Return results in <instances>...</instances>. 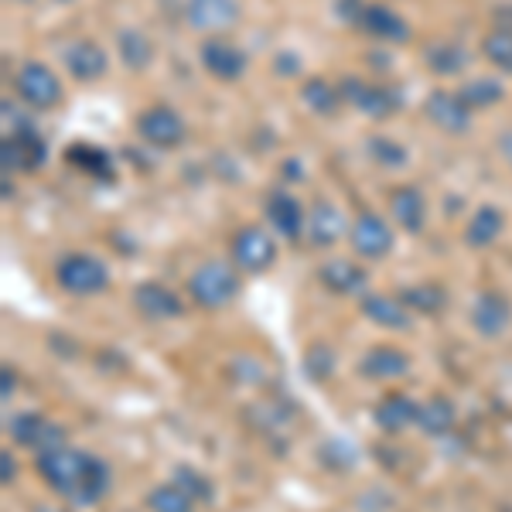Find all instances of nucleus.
<instances>
[{"label":"nucleus","mask_w":512,"mask_h":512,"mask_svg":"<svg viewBox=\"0 0 512 512\" xmlns=\"http://www.w3.org/2000/svg\"><path fill=\"white\" fill-rule=\"evenodd\" d=\"M38 475L59 499L69 502L72 509H89L106 499L113 485V472L103 458L96 454L72 448V444H59L52 451H41L35 458Z\"/></svg>","instance_id":"f257e3e1"},{"label":"nucleus","mask_w":512,"mask_h":512,"mask_svg":"<svg viewBox=\"0 0 512 512\" xmlns=\"http://www.w3.org/2000/svg\"><path fill=\"white\" fill-rule=\"evenodd\" d=\"M188 294H192V301L205 311L226 308L239 294V277L229 263L205 260V263H198L192 270V277H188Z\"/></svg>","instance_id":"f03ea898"},{"label":"nucleus","mask_w":512,"mask_h":512,"mask_svg":"<svg viewBox=\"0 0 512 512\" xmlns=\"http://www.w3.org/2000/svg\"><path fill=\"white\" fill-rule=\"evenodd\" d=\"M55 280H59V287L65 294L93 297L110 287V270H106V263L93 253H65L62 260L55 263Z\"/></svg>","instance_id":"7ed1b4c3"},{"label":"nucleus","mask_w":512,"mask_h":512,"mask_svg":"<svg viewBox=\"0 0 512 512\" xmlns=\"http://www.w3.org/2000/svg\"><path fill=\"white\" fill-rule=\"evenodd\" d=\"M14 93H18L21 103H28L31 110L45 113L62 103V79L55 76L45 62H24L21 69L14 72Z\"/></svg>","instance_id":"20e7f679"},{"label":"nucleus","mask_w":512,"mask_h":512,"mask_svg":"<svg viewBox=\"0 0 512 512\" xmlns=\"http://www.w3.org/2000/svg\"><path fill=\"white\" fill-rule=\"evenodd\" d=\"M338 89H342V99L349 106L362 113V117L369 120H386L390 113H396L403 106V96L400 89L393 86H376V82H366L359 76H345L338 82Z\"/></svg>","instance_id":"39448f33"},{"label":"nucleus","mask_w":512,"mask_h":512,"mask_svg":"<svg viewBox=\"0 0 512 512\" xmlns=\"http://www.w3.org/2000/svg\"><path fill=\"white\" fill-rule=\"evenodd\" d=\"M137 134L144 144L158 147V151H175V147L185 140L188 127H185V117L175 110V106H151L137 117Z\"/></svg>","instance_id":"423d86ee"},{"label":"nucleus","mask_w":512,"mask_h":512,"mask_svg":"<svg viewBox=\"0 0 512 512\" xmlns=\"http://www.w3.org/2000/svg\"><path fill=\"white\" fill-rule=\"evenodd\" d=\"M7 437H11L14 444H21V448H31L35 454L41 451H52L65 444V431L59 424H52L48 417L41 414H31V410H24V414H11L4 424Z\"/></svg>","instance_id":"0eeeda50"},{"label":"nucleus","mask_w":512,"mask_h":512,"mask_svg":"<svg viewBox=\"0 0 512 512\" xmlns=\"http://www.w3.org/2000/svg\"><path fill=\"white\" fill-rule=\"evenodd\" d=\"M233 263L243 274H263V270L274 267L277 260V243L270 239L267 229L260 226H243L233 236Z\"/></svg>","instance_id":"6e6552de"},{"label":"nucleus","mask_w":512,"mask_h":512,"mask_svg":"<svg viewBox=\"0 0 512 512\" xmlns=\"http://www.w3.org/2000/svg\"><path fill=\"white\" fill-rule=\"evenodd\" d=\"M198 62H202V69L209 72L212 79L219 82H239L246 76V52L236 45V41L229 38H205L202 45H198Z\"/></svg>","instance_id":"1a4fd4ad"},{"label":"nucleus","mask_w":512,"mask_h":512,"mask_svg":"<svg viewBox=\"0 0 512 512\" xmlns=\"http://www.w3.org/2000/svg\"><path fill=\"white\" fill-rule=\"evenodd\" d=\"M0 158H4V175H14V171L28 175V171H38L41 164L48 161V144H45V137L38 134V127L18 130V134H4Z\"/></svg>","instance_id":"9d476101"},{"label":"nucleus","mask_w":512,"mask_h":512,"mask_svg":"<svg viewBox=\"0 0 512 512\" xmlns=\"http://www.w3.org/2000/svg\"><path fill=\"white\" fill-rule=\"evenodd\" d=\"M424 113L437 130H444V134H451V137H461L472 130V106L461 99L458 89H454V93L451 89H434V93L424 99Z\"/></svg>","instance_id":"9b49d317"},{"label":"nucleus","mask_w":512,"mask_h":512,"mask_svg":"<svg viewBox=\"0 0 512 512\" xmlns=\"http://www.w3.org/2000/svg\"><path fill=\"white\" fill-rule=\"evenodd\" d=\"M349 239H352V250L366 260H383L393 250V229L390 222L376 212H359L349 226Z\"/></svg>","instance_id":"f8f14e48"},{"label":"nucleus","mask_w":512,"mask_h":512,"mask_svg":"<svg viewBox=\"0 0 512 512\" xmlns=\"http://www.w3.org/2000/svg\"><path fill=\"white\" fill-rule=\"evenodd\" d=\"M359 28L369 38L386 41V45H407L410 41V24L400 11H393L390 4H379V0H366V11H362Z\"/></svg>","instance_id":"ddd939ff"},{"label":"nucleus","mask_w":512,"mask_h":512,"mask_svg":"<svg viewBox=\"0 0 512 512\" xmlns=\"http://www.w3.org/2000/svg\"><path fill=\"white\" fill-rule=\"evenodd\" d=\"M185 21L202 35H219L239 21V4L236 0H185Z\"/></svg>","instance_id":"4468645a"},{"label":"nucleus","mask_w":512,"mask_h":512,"mask_svg":"<svg viewBox=\"0 0 512 512\" xmlns=\"http://www.w3.org/2000/svg\"><path fill=\"white\" fill-rule=\"evenodd\" d=\"M134 308L151 321H171L185 315V301L158 280H144V284L134 287Z\"/></svg>","instance_id":"2eb2a0df"},{"label":"nucleus","mask_w":512,"mask_h":512,"mask_svg":"<svg viewBox=\"0 0 512 512\" xmlns=\"http://www.w3.org/2000/svg\"><path fill=\"white\" fill-rule=\"evenodd\" d=\"M267 219L287 243H297L304 236V229H308V216H304L301 202L287 188H274L267 195Z\"/></svg>","instance_id":"dca6fc26"},{"label":"nucleus","mask_w":512,"mask_h":512,"mask_svg":"<svg viewBox=\"0 0 512 512\" xmlns=\"http://www.w3.org/2000/svg\"><path fill=\"white\" fill-rule=\"evenodd\" d=\"M512 321V304L506 294L482 291L472 304V328L482 338H499Z\"/></svg>","instance_id":"f3484780"},{"label":"nucleus","mask_w":512,"mask_h":512,"mask_svg":"<svg viewBox=\"0 0 512 512\" xmlns=\"http://www.w3.org/2000/svg\"><path fill=\"white\" fill-rule=\"evenodd\" d=\"M62 62H65V69H69V76L79 82H96L106 76V69H110V55L89 38L72 41V45L62 52Z\"/></svg>","instance_id":"a211bd4d"},{"label":"nucleus","mask_w":512,"mask_h":512,"mask_svg":"<svg viewBox=\"0 0 512 512\" xmlns=\"http://www.w3.org/2000/svg\"><path fill=\"white\" fill-rule=\"evenodd\" d=\"M362 315L386 332H407L414 325V311L393 294H362Z\"/></svg>","instance_id":"6ab92c4d"},{"label":"nucleus","mask_w":512,"mask_h":512,"mask_svg":"<svg viewBox=\"0 0 512 512\" xmlns=\"http://www.w3.org/2000/svg\"><path fill=\"white\" fill-rule=\"evenodd\" d=\"M410 373V355L400 352L396 345H373L366 355L359 359V376L376 379V383H390Z\"/></svg>","instance_id":"aec40b11"},{"label":"nucleus","mask_w":512,"mask_h":512,"mask_svg":"<svg viewBox=\"0 0 512 512\" xmlns=\"http://www.w3.org/2000/svg\"><path fill=\"white\" fill-rule=\"evenodd\" d=\"M390 216L403 233L417 236L427 222V198L417 185H400L390 192Z\"/></svg>","instance_id":"412c9836"},{"label":"nucleus","mask_w":512,"mask_h":512,"mask_svg":"<svg viewBox=\"0 0 512 512\" xmlns=\"http://www.w3.org/2000/svg\"><path fill=\"white\" fill-rule=\"evenodd\" d=\"M318 280H321V287L325 291H332V294H342V297H349V294H366V287H369V274H366V267H359L355 260H328L325 267L318 270Z\"/></svg>","instance_id":"4be33fe9"},{"label":"nucleus","mask_w":512,"mask_h":512,"mask_svg":"<svg viewBox=\"0 0 512 512\" xmlns=\"http://www.w3.org/2000/svg\"><path fill=\"white\" fill-rule=\"evenodd\" d=\"M417 414H420V403L410 400L407 393H386L376 403L373 417L383 434H403L407 427H417Z\"/></svg>","instance_id":"5701e85b"},{"label":"nucleus","mask_w":512,"mask_h":512,"mask_svg":"<svg viewBox=\"0 0 512 512\" xmlns=\"http://www.w3.org/2000/svg\"><path fill=\"white\" fill-rule=\"evenodd\" d=\"M349 226H352V222H345V216L335 209L332 202H318L315 209H311V216H308V229H304V236H308L311 246L325 250V246L338 243L342 233H349Z\"/></svg>","instance_id":"b1692460"},{"label":"nucleus","mask_w":512,"mask_h":512,"mask_svg":"<svg viewBox=\"0 0 512 512\" xmlns=\"http://www.w3.org/2000/svg\"><path fill=\"white\" fill-rule=\"evenodd\" d=\"M502 229H506V216H502L495 205H478L475 216L468 219L465 243L472 246V250H489L492 243H499Z\"/></svg>","instance_id":"393cba45"},{"label":"nucleus","mask_w":512,"mask_h":512,"mask_svg":"<svg viewBox=\"0 0 512 512\" xmlns=\"http://www.w3.org/2000/svg\"><path fill=\"white\" fill-rule=\"evenodd\" d=\"M424 62L434 76H461L468 65V48L461 41H451V38H441V41H431L424 48Z\"/></svg>","instance_id":"a878e982"},{"label":"nucleus","mask_w":512,"mask_h":512,"mask_svg":"<svg viewBox=\"0 0 512 512\" xmlns=\"http://www.w3.org/2000/svg\"><path fill=\"white\" fill-rule=\"evenodd\" d=\"M458 424V410H454L451 400L444 396H431L427 403H420V414H417V427L427 437H448Z\"/></svg>","instance_id":"bb28decb"},{"label":"nucleus","mask_w":512,"mask_h":512,"mask_svg":"<svg viewBox=\"0 0 512 512\" xmlns=\"http://www.w3.org/2000/svg\"><path fill=\"white\" fill-rule=\"evenodd\" d=\"M117 52H120V59H123V65H127L130 72H144L147 65L154 62L151 38H147L144 31H137V28L117 31Z\"/></svg>","instance_id":"cd10ccee"},{"label":"nucleus","mask_w":512,"mask_h":512,"mask_svg":"<svg viewBox=\"0 0 512 512\" xmlns=\"http://www.w3.org/2000/svg\"><path fill=\"white\" fill-rule=\"evenodd\" d=\"M400 301L407 304L410 311H417V315H441L444 304H448V291H444L441 284H434V280H427V284L403 287Z\"/></svg>","instance_id":"c85d7f7f"},{"label":"nucleus","mask_w":512,"mask_h":512,"mask_svg":"<svg viewBox=\"0 0 512 512\" xmlns=\"http://www.w3.org/2000/svg\"><path fill=\"white\" fill-rule=\"evenodd\" d=\"M301 99L311 113H318V117H332V113L338 110V103H345L342 89L332 86L328 79H308L301 86Z\"/></svg>","instance_id":"c756f323"},{"label":"nucleus","mask_w":512,"mask_h":512,"mask_svg":"<svg viewBox=\"0 0 512 512\" xmlns=\"http://www.w3.org/2000/svg\"><path fill=\"white\" fill-rule=\"evenodd\" d=\"M65 161L76 164L79 171L93 178H113V158L103 151V147H93V144H72L65 151Z\"/></svg>","instance_id":"7c9ffc66"},{"label":"nucleus","mask_w":512,"mask_h":512,"mask_svg":"<svg viewBox=\"0 0 512 512\" xmlns=\"http://www.w3.org/2000/svg\"><path fill=\"white\" fill-rule=\"evenodd\" d=\"M458 93L475 113V110H492V106H499L502 99H506V86H502L499 79H472V82H465Z\"/></svg>","instance_id":"2f4dec72"},{"label":"nucleus","mask_w":512,"mask_h":512,"mask_svg":"<svg viewBox=\"0 0 512 512\" xmlns=\"http://www.w3.org/2000/svg\"><path fill=\"white\" fill-rule=\"evenodd\" d=\"M147 509L151 512H195V499L181 489V485L168 482V485L151 489V495H147Z\"/></svg>","instance_id":"473e14b6"},{"label":"nucleus","mask_w":512,"mask_h":512,"mask_svg":"<svg viewBox=\"0 0 512 512\" xmlns=\"http://www.w3.org/2000/svg\"><path fill=\"white\" fill-rule=\"evenodd\" d=\"M338 366L335 359V349L325 342H315L308 352H304V376H308V383H328Z\"/></svg>","instance_id":"72a5a7b5"},{"label":"nucleus","mask_w":512,"mask_h":512,"mask_svg":"<svg viewBox=\"0 0 512 512\" xmlns=\"http://www.w3.org/2000/svg\"><path fill=\"white\" fill-rule=\"evenodd\" d=\"M482 55L495 69L512 76V28H495L482 38Z\"/></svg>","instance_id":"f704fd0d"},{"label":"nucleus","mask_w":512,"mask_h":512,"mask_svg":"<svg viewBox=\"0 0 512 512\" xmlns=\"http://www.w3.org/2000/svg\"><path fill=\"white\" fill-rule=\"evenodd\" d=\"M366 154L379 164V168H403V164H407V147H403L400 140L383 137V134L366 140Z\"/></svg>","instance_id":"c9c22d12"},{"label":"nucleus","mask_w":512,"mask_h":512,"mask_svg":"<svg viewBox=\"0 0 512 512\" xmlns=\"http://www.w3.org/2000/svg\"><path fill=\"white\" fill-rule=\"evenodd\" d=\"M171 482L181 485L188 495H192L195 502H212V495H216V489H212V482L205 478L198 468L192 465H178L175 472H171Z\"/></svg>","instance_id":"e433bc0d"},{"label":"nucleus","mask_w":512,"mask_h":512,"mask_svg":"<svg viewBox=\"0 0 512 512\" xmlns=\"http://www.w3.org/2000/svg\"><path fill=\"white\" fill-rule=\"evenodd\" d=\"M362 11H366V0H338V18H342V21L359 24Z\"/></svg>","instance_id":"4c0bfd02"},{"label":"nucleus","mask_w":512,"mask_h":512,"mask_svg":"<svg viewBox=\"0 0 512 512\" xmlns=\"http://www.w3.org/2000/svg\"><path fill=\"white\" fill-rule=\"evenodd\" d=\"M14 478H18V461H14L11 451H4V454H0V482L11 485Z\"/></svg>","instance_id":"58836bf2"},{"label":"nucleus","mask_w":512,"mask_h":512,"mask_svg":"<svg viewBox=\"0 0 512 512\" xmlns=\"http://www.w3.org/2000/svg\"><path fill=\"white\" fill-rule=\"evenodd\" d=\"M495 147H499V158L512 168V130H502V134L495 137Z\"/></svg>","instance_id":"ea45409f"},{"label":"nucleus","mask_w":512,"mask_h":512,"mask_svg":"<svg viewBox=\"0 0 512 512\" xmlns=\"http://www.w3.org/2000/svg\"><path fill=\"white\" fill-rule=\"evenodd\" d=\"M0 373H4V393H0V396H4V400H11V396H14V386H18V376H14V369H11V366H4Z\"/></svg>","instance_id":"a19ab883"},{"label":"nucleus","mask_w":512,"mask_h":512,"mask_svg":"<svg viewBox=\"0 0 512 512\" xmlns=\"http://www.w3.org/2000/svg\"><path fill=\"white\" fill-rule=\"evenodd\" d=\"M277 72H280V76H294V72H297L294 55H277Z\"/></svg>","instance_id":"79ce46f5"},{"label":"nucleus","mask_w":512,"mask_h":512,"mask_svg":"<svg viewBox=\"0 0 512 512\" xmlns=\"http://www.w3.org/2000/svg\"><path fill=\"white\" fill-rule=\"evenodd\" d=\"M62 4H65V0H62Z\"/></svg>","instance_id":"37998d69"},{"label":"nucleus","mask_w":512,"mask_h":512,"mask_svg":"<svg viewBox=\"0 0 512 512\" xmlns=\"http://www.w3.org/2000/svg\"><path fill=\"white\" fill-rule=\"evenodd\" d=\"M21 4H24V0H21Z\"/></svg>","instance_id":"c03bdc74"},{"label":"nucleus","mask_w":512,"mask_h":512,"mask_svg":"<svg viewBox=\"0 0 512 512\" xmlns=\"http://www.w3.org/2000/svg\"><path fill=\"white\" fill-rule=\"evenodd\" d=\"M45 512H48V509H45Z\"/></svg>","instance_id":"a18cd8bd"}]
</instances>
